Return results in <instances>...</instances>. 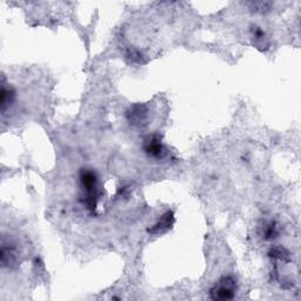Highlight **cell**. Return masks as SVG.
Listing matches in <instances>:
<instances>
[{"mask_svg": "<svg viewBox=\"0 0 301 301\" xmlns=\"http://www.w3.org/2000/svg\"><path fill=\"white\" fill-rule=\"evenodd\" d=\"M270 257L274 258V259H279V260H282V261H287L288 260V252L285 250V248H281V247H274L272 248V250L270 251Z\"/></svg>", "mask_w": 301, "mask_h": 301, "instance_id": "obj_7", "label": "cell"}, {"mask_svg": "<svg viewBox=\"0 0 301 301\" xmlns=\"http://www.w3.org/2000/svg\"><path fill=\"white\" fill-rule=\"evenodd\" d=\"M80 182L85 192L84 195V205L91 212H94L99 199V192H98V178L94 172L89 170H84L80 173Z\"/></svg>", "mask_w": 301, "mask_h": 301, "instance_id": "obj_1", "label": "cell"}, {"mask_svg": "<svg viewBox=\"0 0 301 301\" xmlns=\"http://www.w3.org/2000/svg\"><path fill=\"white\" fill-rule=\"evenodd\" d=\"M173 222H174L173 213L167 212L166 214H164V215L161 216L160 221H159L158 224L152 228V230H150V232L153 233V234H159V233L166 232V231L170 230L171 226L173 225Z\"/></svg>", "mask_w": 301, "mask_h": 301, "instance_id": "obj_6", "label": "cell"}, {"mask_svg": "<svg viewBox=\"0 0 301 301\" xmlns=\"http://www.w3.org/2000/svg\"><path fill=\"white\" fill-rule=\"evenodd\" d=\"M144 150L152 158H163L166 153V149L161 143V138L157 134L150 135L145 139Z\"/></svg>", "mask_w": 301, "mask_h": 301, "instance_id": "obj_3", "label": "cell"}, {"mask_svg": "<svg viewBox=\"0 0 301 301\" xmlns=\"http://www.w3.org/2000/svg\"><path fill=\"white\" fill-rule=\"evenodd\" d=\"M278 236V230L277 226L274 222H270L268 225H266L265 231H263V238L266 240H273Z\"/></svg>", "mask_w": 301, "mask_h": 301, "instance_id": "obj_8", "label": "cell"}, {"mask_svg": "<svg viewBox=\"0 0 301 301\" xmlns=\"http://www.w3.org/2000/svg\"><path fill=\"white\" fill-rule=\"evenodd\" d=\"M16 100V91L12 87H6L5 84H2L1 94H0V105H1V112L4 113Z\"/></svg>", "mask_w": 301, "mask_h": 301, "instance_id": "obj_5", "label": "cell"}, {"mask_svg": "<svg viewBox=\"0 0 301 301\" xmlns=\"http://www.w3.org/2000/svg\"><path fill=\"white\" fill-rule=\"evenodd\" d=\"M236 291V281L232 277H222L211 289L210 297L213 300L225 301L233 299Z\"/></svg>", "mask_w": 301, "mask_h": 301, "instance_id": "obj_2", "label": "cell"}, {"mask_svg": "<svg viewBox=\"0 0 301 301\" xmlns=\"http://www.w3.org/2000/svg\"><path fill=\"white\" fill-rule=\"evenodd\" d=\"M252 36H253L256 42L259 43V44H263V42H266V39H267L265 32L260 27H257V26H254V27L252 28Z\"/></svg>", "mask_w": 301, "mask_h": 301, "instance_id": "obj_9", "label": "cell"}, {"mask_svg": "<svg viewBox=\"0 0 301 301\" xmlns=\"http://www.w3.org/2000/svg\"><path fill=\"white\" fill-rule=\"evenodd\" d=\"M147 118H149V108L146 105H141V104L133 105L127 111V119L135 126H143L144 124H146Z\"/></svg>", "mask_w": 301, "mask_h": 301, "instance_id": "obj_4", "label": "cell"}]
</instances>
